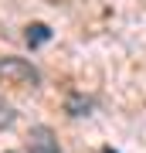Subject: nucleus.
I'll use <instances>...</instances> for the list:
<instances>
[{
  "mask_svg": "<svg viewBox=\"0 0 146 153\" xmlns=\"http://www.w3.org/2000/svg\"><path fill=\"white\" fill-rule=\"evenodd\" d=\"M0 78H4L7 85H21V88L41 82L38 68H34L27 58H14V55H4V58H0Z\"/></svg>",
  "mask_w": 146,
  "mask_h": 153,
  "instance_id": "obj_1",
  "label": "nucleus"
},
{
  "mask_svg": "<svg viewBox=\"0 0 146 153\" xmlns=\"http://www.w3.org/2000/svg\"><path fill=\"white\" fill-rule=\"evenodd\" d=\"M24 146H27V153H61L58 150V136L51 133V126H31Z\"/></svg>",
  "mask_w": 146,
  "mask_h": 153,
  "instance_id": "obj_2",
  "label": "nucleus"
},
{
  "mask_svg": "<svg viewBox=\"0 0 146 153\" xmlns=\"http://www.w3.org/2000/svg\"><path fill=\"white\" fill-rule=\"evenodd\" d=\"M65 109H68V116H88V109H92V102H88L85 95H68Z\"/></svg>",
  "mask_w": 146,
  "mask_h": 153,
  "instance_id": "obj_3",
  "label": "nucleus"
},
{
  "mask_svg": "<svg viewBox=\"0 0 146 153\" xmlns=\"http://www.w3.org/2000/svg\"><path fill=\"white\" fill-rule=\"evenodd\" d=\"M48 38H51L48 24H31V27H27V44H31V48H38V44H44Z\"/></svg>",
  "mask_w": 146,
  "mask_h": 153,
  "instance_id": "obj_4",
  "label": "nucleus"
},
{
  "mask_svg": "<svg viewBox=\"0 0 146 153\" xmlns=\"http://www.w3.org/2000/svg\"><path fill=\"white\" fill-rule=\"evenodd\" d=\"M14 126V109L4 102V95H0V129H10Z\"/></svg>",
  "mask_w": 146,
  "mask_h": 153,
  "instance_id": "obj_5",
  "label": "nucleus"
},
{
  "mask_svg": "<svg viewBox=\"0 0 146 153\" xmlns=\"http://www.w3.org/2000/svg\"><path fill=\"white\" fill-rule=\"evenodd\" d=\"M102 153H116V150H109V146H105V150H102Z\"/></svg>",
  "mask_w": 146,
  "mask_h": 153,
  "instance_id": "obj_6",
  "label": "nucleus"
}]
</instances>
